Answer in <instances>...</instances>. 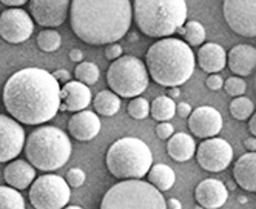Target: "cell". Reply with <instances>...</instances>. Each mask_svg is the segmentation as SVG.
Returning a JSON list of instances; mask_svg holds the SVG:
<instances>
[{"label":"cell","instance_id":"1","mask_svg":"<svg viewBox=\"0 0 256 209\" xmlns=\"http://www.w3.org/2000/svg\"><path fill=\"white\" fill-rule=\"evenodd\" d=\"M60 83L42 68H25L14 72L4 88V105L19 123L40 125L59 112Z\"/></svg>","mask_w":256,"mask_h":209},{"label":"cell","instance_id":"2","mask_svg":"<svg viewBox=\"0 0 256 209\" xmlns=\"http://www.w3.org/2000/svg\"><path fill=\"white\" fill-rule=\"evenodd\" d=\"M132 18L130 0H71V29L88 45L118 43L130 29Z\"/></svg>","mask_w":256,"mask_h":209},{"label":"cell","instance_id":"3","mask_svg":"<svg viewBox=\"0 0 256 209\" xmlns=\"http://www.w3.org/2000/svg\"><path fill=\"white\" fill-rule=\"evenodd\" d=\"M150 77L160 86L176 88L190 80L194 72V52L182 39H160L145 55Z\"/></svg>","mask_w":256,"mask_h":209},{"label":"cell","instance_id":"4","mask_svg":"<svg viewBox=\"0 0 256 209\" xmlns=\"http://www.w3.org/2000/svg\"><path fill=\"white\" fill-rule=\"evenodd\" d=\"M134 22L148 37H170L187 23L186 0H134Z\"/></svg>","mask_w":256,"mask_h":209},{"label":"cell","instance_id":"5","mask_svg":"<svg viewBox=\"0 0 256 209\" xmlns=\"http://www.w3.org/2000/svg\"><path fill=\"white\" fill-rule=\"evenodd\" d=\"M71 142L56 126H39L26 137V160L40 171L60 169L71 157Z\"/></svg>","mask_w":256,"mask_h":209},{"label":"cell","instance_id":"6","mask_svg":"<svg viewBox=\"0 0 256 209\" xmlns=\"http://www.w3.org/2000/svg\"><path fill=\"white\" fill-rule=\"evenodd\" d=\"M105 163L110 174L119 180H140L153 166V154L140 139L122 137L108 148Z\"/></svg>","mask_w":256,"mask_h":209},{"label":"cell","instance_id":"7","mask_svg":"<svg viewBox=\"0 0 256 209\" xmlns=\"http://www.w3.org/2000/svg\"><path fill=\"white\" fill-rule=\"evenodd\" d=\"M100 209H167V202L148 182L120 180L105 193Z\"/></svg>","mask_w":256,"mask_h":209},{"label":"cell","instance_id":"8","mask_svg":"<svg viewBox=\"0 0 256 209\" xmlns=\"http://www.w3.org/2000/svg\"><path fill=\"white\" fill-rule=\"evenodd\" d=\"M148 82L147 65L134 55H122L106 69V83L119 97H139L148 88Z\"/></svg>","mask_w":256,"mask_h":209},{"label":"cell","instance_id":"9","mask_svg":"<svg viewBox=\"0 0 256 209\" xmlns=\"http://www.w3.org/2000/svg\"><path fill=\"white\" fill-rule=\"evenodd\" d=\"M71 197L66 180L56 174H45L30 186V202L36 209H64Z\"/></svg>","mask_w":256,"mask_h":209},{"label":"cell","instance_id":"10","mask_svg":"<svg viewBox=\"0 0 256 209\" xmlns=\"http://www.w3.org/2000/svg\"><path fill=\"white\" fill-rule=\"evenodd\" d=\"M222 12L233 32L256 37V0H224Z\"/></svg>","mask_w":256,"mask_h":209},{"label":"cell","instance_id":"11","mask_svg":"<svg viewBox=\"0 0 256 209\" xmlns=\"http://www.w3.org/2000/svg\"><path fill=\"white\" fill-rule=\"evenodd\" d=\"M196 159L199 166L208 173H221L233 160V148L224 139H206L196 149Z\"/></svg>","mask_w":256,"mask_h":209},{"label":"cell","instance_id":"12","mask_svg":"<svg viewBox=\"0 0 256 209\" xmlns=\"http://www.w3.org/2000/svg\"><path fill=\"white\" fill-rule=\"evenodd\" d=\"M34 31V20L22 8H10L0 14V37L12 45L26 42Z\"/></svg>","mask_w":256,"mask_h":209},{"label":"cell","instance_id":"13","mask_svg":"<svg viewBox=\"0 0 256 209\" xmlns=\"http://www.w3.org/2000/svg\"><path fill=\"white\" fill-rule=\"evenodd\" d=\"M24 126L12 117L0 116V163L12 162L25 149Z\"/></svg>","mask_w":256,"mask_h":209},{"label":"cell","instance_id":"14","mask_svg":"<svg viewBox=\"0 0 256 209\" xmlns=\"http://www.w3.org/2000/svg\"><path fill=\"white\" fill-rule=\"evenodd\" d=\"M71 0H30V14L36 23L46 28L60 26L70 14Z\"/></svg>","mask_w":256,"mask_h":209},{"label":"cell","instance_id":"15","mask_svg":"<svg viewBox=\"0 0 256 209\" xmlns=\"http://www.w3.org/2000/svg\"><path fill=\"white\" fill-rule=\"evenodd\" d=\"M188 128L194 137L212 139L222 129V116L213 106H199L188 117Z\"/></svg>","mask_w":256,"mask_h":209},{"label":"cell","instance_id":"16","mask_svg":"<svg viewBox=\"0 0 256 209\" xmlns=\"http://www.w3.org/2000/svg\"><path fill=\"white\" fill-rule=\"evenodd\" d=\"M228 191L221 180L206 179L194 189V200L204 209H219L226 205Z\"/></svg>","mask_w":256,"mask_h":209},{"label":"cell","instance_id":"17","mask_svg":"<svg viewBox=\"0 0 256 209\" xmlns=\"http://www.w3.org/2000/svg\"><path fill=\"white\" fill-rule=\"evenodd\" d=\"M100 119L98 112L91 111H80L71 116L68 122V132L71 137H74L79 142H90L100 132Z\"/></svg>","mask_w":256,"mask_h":209},{"label":"cell","instance_id":"18","mask_svg":"<svg viewBox=\"0 0 256 209\" xmlns=\"http://www.w3.org/2000/svg\"><path fill=\"white\" fill-rule=\"evenodd\" d=\"M60 99H62V103H60L59 111L80 112V111H85L88 105L91 103V91L88 85L79 80H71L65 83L64 88L60 89Z\"/></svg>","mask_w":256,"mask_h":209},{"label":"cell","instance_id":"19","mask_svg":"<svg viewBox=\"0 0 256 209\" xmlns=\"http://www.w3.org/2000/svg\"><path fill=\"white\" fill-rule=\"evenodd\" d=\"M227 65L234 75L247 77L256 68V48L247 43L233 46L227 54Z\"/></svg>","mask_w":256,"mask_h":209},{"label":"cell","instance_id":"20","mask_svg":"<svg viewBox=\"0 0 256 209\" xmlns=\"http://www.w3.org/2000/svg\"><path fill=\"white\" fill-rule=\"evenodd\" d=\"M4 179L8 186L22 191L36 180V168L28 160H12L4 169Z\"/></svg>","mask_w":256,"mask_h":209},{"label":"cell","instance_id":"21","mask_svg":"<svg viewBox=\"0 0 256 209\" xmlns=\"http://www.w3.org/2000/svg\"><path fill=\"white\" fill-rule=\"evenodd\" d=\"M196 63L204 72L219 74L227 65V52L218 43H204L198 51Z\"/></svg>","mask_w":256,"mask_h":209},{"label":"cell","instance_id":"22","mask_svg":"<svg viewBox=\"0 0 256 209\" xmlns=\"http://www.w3.org/2000/svg\"><path fill=\"white\" fill-rule=\"evenodd\" d=\"M233 177L238 186L248 193H256V153H247L233 166Z\"/></svg>","mask_w":256,"mask_h":209},{"label":"cell","instance_id":"23","mask_svg":"<svg viewBox=\"0 0 256 209\" xmlns=\"http://www.w3.org/2000/svg\"><path fill=\"white\" fill-rule=\"evenodd\" d=\"M194 151H196L194 139L186 134V132H176L167 142V153L178 163L188 162L194 156Z\"/></svg>","mask_w":256,"mask_h":209},{"label":"cell","instance_id":"24","mask_svg":"<svg viewBox=\"0 0 256 209\" xmlns=\"http://www.w3.org/2000/svg\"><path fill=\"white\" fill-rule=\"evenodd\" d=\"M147 179H148V183H152L156 189L164 193V191H168V189L174 185L176 174L168 165L158 163V165L152 166V169L147 174Z\"/></svg>","mask_w":256,"mask_h":209},{"label":"cell","instance_id":"25","mask_svg":"<svg viewBox=\"0 0 256 209\" xmlns=\"http://www.w3.org/2000/svg\"><path fill=\"white\" fill-rule=\"evenodd\" d=\"M93 105H94V109H96L98 114H100V116L112 117L120 109V97L118 96L116 92L105 89V91H100L94 97Z\"/></svg>","mask_w":256,"mask_h":209},{"label":"cell","instance_id":"26","mask_svg":"<svg viewBox=\"0 0 256 209\" xmlns=\"http://www.w3.org/2000/svg\"><path fill=\"white\" fill-rule=\"evenodd\" d=\"M150 114L158 122H168L176 114V103L168 96H158L152 103Z\"/></svg>","mask_w":256,"mask_h":209},{"label":"cell","instance_id":"27","mask_svg":"<svg viewBox=\"0 0 256 209\" xmlns=\"http://www.w3.org/2000/svg\"><path fill=\"white\" fill-rule=\"evenodd\" d=\"M178 34L184 37V42L188 43L190 46H202L207 39L206 28L202 26V23L196 20H190L184 26H180L178 29Z\"/></svg>","mask_w":256,"mask_h":209},{"label":"cell","instance_id":"28","mask_svg":"<svg viewBox=\"0 0 256 209\" xmlns=\"http://www.w3.org/2000/svg\"><path fill=\"white\" fill-rule=\"evenodd\" d=\"M0 209H25L22 194L11 186H0Z\"/></svg>","mask_w":256,"mask_h":209},{"label":"cell","instance_id":"29","mask_svg":"<svg viewBox=\"0 0 256 209\" xmlns=\"http://www.w3.org/2000/svg\"><path fill=\"white\" fill-rule=\"evenodd\" d=\"M253 112H254L253 102L244 96L234 97L230 103V114L236 120H247L253 116Z\"/></svg>","mask_w":256,"mask_h":209},{"label":"cell","instance_id":"30","mask_svg":"<svg viewBox=\"0 0 256 209\" xmlns=\"http://www.w3.org/2000/svg\"><path fill=\"white\" fill-rule=\"evenodd\" d=\"M62 45V37L56 29L46 28L39 32L38 35V46L44 52H54L58 51Z\"/></svg>","mask_w":256,"mask_h":209},{"label":"cell","instance_id":"31","mask_svg":"<svg viewBox=\"0 0 256 209\" xmlns=\"http://www.w3.org/2000/svg\"><path fill=\"white\" fill-rule=\"evenodd\" d=\"M74 75L79 82H82L85 85H94L99 80L100 71H99L98 65L93 62H82L76 66Z\"/></svg>","mask_w":256,"mask_h":209},{"label":"cell","instance_id":"32","mask_svg":"<svg viewBox=\"0 0 256 209\" xmlns=\"http://www.w3.org/2000/svg\"><path fill=\"white\" fill-rule=\"evenodd\" d=\"M150 109H152V105L144 97H134L133 100H130V103L126 106L128 114L136 120L147 119V116L150 114Z\"/></svg>","mask_w":256,"mask_h":209},{"label":"cell","instance_id":"33","mask_svg":"<svg viewBox=\"0 0 256 209\" xmlns=\"http://www.w3.org/2000/svg\"><path fill=\"white\" fill-rule=\"evenodd\" d=\"M224 89L232 97H241L242 94L246 92V89H247V85H246L242 77H238V75H234V77H228L224 82Z\"/></svg>","mask_w":256,"mask_h":209},{"label":"cell","instance_id":"34","mask_svg":"<svg viewBox=\"0 0 256 209\" xmlns=\"http://www.w3.org/2000/svg\"><path fill=\"white\" fill-rule=\"evenodd\" d=\"M65 180L70 188H80L85 183V173L79 168H71L65 176Z\"/></svg>","mask_w":256,"mask_h":209},{"label":"cell","instance_id":"35","mask_svg":"<svg viewBox=\"0 0 256 209\" xmlns=\"http://www.w3.org/2000/svg\"><path fill=\"white\" fill-rule=\"evenodd\" d=\"M173 134H174L173 125H170L168 122H160L156 126V136L162 140H168Z\"/></svg>","mask_w":256,"mask_h":209},{"label":"cell","instance_id":"36","mask_svg":"<svg viewBox=\"0 0 256 209\" xmlns=\"http://www.w3.org/2000/svg\"><path fill=\"white\" fill-rule=\"evenodd\" d=\"M122 52H124V49H122V46H120L119 43L106 45V48H105V59L114 62V60L120 59V57H122Z\"/></svg>","mask_w":256,"mask_h":209},{"label":"cell","instance_id":"37","mask_svg":"<svg viewBox=\"0 0 256 209\" xmlns=\"http://www.w3.org/2000/svg\"><path fill=\"white\" fill-rule=\"evenodd\" d=\"M206 85L212 91H218V89H221L224 86V80H222V77L219 74H210L207 77V80H206Z\"/></svg>","mask_w":256,"mask_h":209},{"label":"cell","instance_id":"38","mask_svg":"<svg viewBox=\"0 0 256 209\" xmlns=\"http://www.w3.org/2000/svg\"><path fill=\"white\" fill-rule=\"evenodd\" d=\"M192 112H193L192 106L188 103H186V102H180V103L176 105V114L180 119H188L192 116Z\"/></svg>","mask_w":256,"mask_h":209},{"label":"cell","instance_id":"39","mask_svg":"<svg viewBox=\"0 0 256 209\" xmlns=\"http://www.w3.org/2000/svg\"><path fill=\"white\" fill-rule=\"evenodd\" d=\"M52 75H54V79H56L59 83H68V82H71V74L66 69H58V71L52 72Z\"/></svg>","mask_w":256,"mask_h":209},{"label":"cell","instance_id":"40","mask_svg":"<svg viewBox=\"0 0 256 209\" xmlns=\"http://www.w3.org/2000/svg\"><path fill=\"white\" fill-rule=\"evenodd\" d=\"M70 59L74 62V63H82L84 62V52L80 49H78V48L71 49L70 51Z\"/></svg>","mask_w":256,"mask_h":209},{"label":"cell","instance_id":"41","mask_svg":"<svg viewBox=\"0 0 256 209\" xmlns=\"http://www.w3.org/2000/svg\"><path fill=\"white\" fill-rule=\"evenodd\" d=\"M244 146L248 153H256V137H247L244 140Z\"/></svg>","mask_w":256,"mask_h":209},{"label":"cell","instance_id":"42","mask_svg":"<svg viewBox=\"0 0 256 209\" xmlns=\"http://www.w3.org/2000/svg\"><path fill=\"white\" fill-rule=\"evenodd\" d=\"M0 2L6 6H11V8H19V6L25 5L28 0H0Z\"/></svg>","mask_w":256,"mask_h":209},{"label":"cell","instance_id":"43","mask_svg":"<svg viewBox=\"0 0 256 209\" xmlns=\"http://www.w3.org/2000/svg\"><path fill=\"white\" fill-rule=\"evenodd\" d=\"M248 129H250V132H252V136H253V137H256V112H253V116L250 117Z\"/></svg>","mask_w":256,"mask_h":209},{"label":"cell","instance_id":"44","mask_svg":"<svg viewBox=\"0 0 256 209\" xmlns=\"http://www.w3.org/2000/svg\"><path fill=\"white\" fill-rule=\"evenodd\" d=\"M167 209H182V203L178 199H170L167 202Z\"/></svg>","mask_w":256,"mask_h":209},{"label":"cell","instance_id":"45","mask_svg":"<svg viewBox=\"0 0 256 209\" xmlns=\"http://www.w3.org/2000/svg\"><path fill=\"white\" fill-rule=\"evenodd\" d=\"M168 97H172L173 100L179 97V89L178 88H168V94H167Z\"/></svg>","mask_w":256,"mask_h":209},{"label":"cell","instance_id":"46","mask_svg":"<svg viewBox=\"0 0 256 209\" xmlns=\"http://www.w3.org/2000/svg\"><path fill=\"white\" fill-rule=\"evenodd\" d=\"M138 39H139V37H138L136 32H130V34H128V42H138Z\"/></svg>","mask_w":256,"mask_h":209},{"label":"cell","instance_id":"47","mask_svg":"<svg viewBox=\"0 0 256 209\" xmlns=\"http://www.w3.org/2000/svg\"><path fill=\"white\" fill-rule=\"evenodd\" d=\"M64 209H84V208H80V206H76V205H72V206H66V208H64Z\"/></svg>","mask_w":256,"mask_h":209},{"label":"cell","instance_id":"48","mask_svg":"<svg viewBox=\"0 0 256 209\" xmlns=\"http://www.w3.org/2000/svg\"><path fill=\"white\" fill-rule=\"evenodd\" d=\"M196 209H204V208H202V206H200V205H198V206H196Z\"/></svg>","mask_w":256,"mask_h":209},{"label":"cell","instance_id":"49","mask_svg":"<svg viewBox=\"0 0 256 209\" xmlns=\"http://www.w3.org/2000/svg\"><path fill=\"white\" fill-rule=\"evenodd\" d=\"M254 88H256V79H254Z\"/></svg>","mask_w":256,"mask_h":209}]
</instances>
